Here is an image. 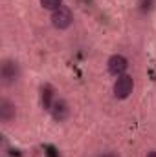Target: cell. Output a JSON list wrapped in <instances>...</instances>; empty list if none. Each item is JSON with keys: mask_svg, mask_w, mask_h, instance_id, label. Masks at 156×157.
<instances>
[{"mask_svg": "<svg viewBox=\"0 0 156 157\" xmlns=\"http://www.w3.org/2000/svg\"><path fill=\"white\" fill-rule=\"evenodd\" d=\"M0 78H2V84H6V86L15 84L20 78V66H18V62H15L11 59H6L2 62V66H0Z\"/></svg>", "mask_w": 156, "mask_h": 157, "instance_id": "6da1fadb", "label": "cell"}, {"mask_svg": "<svg viewBox=\"0 0 156 157\" xmlns=\"http://www.w3.org/2000/svg\"><path fill=\"white\" fill-rule=\"evenodd\" d=\"M51 24L55 29H68L72 24H74V15H72V9L66 7V6H61L59 9L51 11Z\"/></svg>", "mask_w": 156, "mask_h": 157, "instance_id": "7a4b0ae2", "label": "cell"}, {"mask_svg": "<svg viewBox=\"0 0 156 157\" xmlns=\"http://www.w3.org/2000/svg\"><path fill=\"white\" fill-rule=\"evenodd\" d=\"M112 91H114V97L123 101L127 97H130V93L134 91V78L132 75H121V77H116V82L112 86Z\"/></svg>", "mask_w": 156, "mask_h": 157, "instance_id": "3957f363", "label": "cell"}, {"mask_svg": "<svg viewBox=\"0 0 156 157\" xmlns=\"http://www.w3.org/2000/svg\"><path fill=\"white\" fill-rule=\"evenodd\" d=\"M107 70H109V73L114 75V77L125 75V71L129 70V60H127V57H123V55H119V53H114V55L107 60Z\"/></svg>", "mask_w": 156, "mask_h": 157, "instance_id": "277c9868", "label": "cell"}, {"mask_svg": "<svg viewBox=\"0 0 156 157\" xmlns=\"http://www.w3.org/2000/svg\"><path fill=\"white\" fill-rule=\"evenodd\" d=\"M70 104L63 99V97H59V99H55V102H53V106H51V110H50V113H51V117L55 119L57 122H63V121H66V119L70 117Z\"/></svg>", "mask_w": 156, "mask_h": 157, "instance_id": "5b68a950", "label": "cell"}, {"mask_svg": "<svg viewBox=\"0 0 156 157\" xmlns=\"http://www.w3.org/2000/svg\"><path fill=\"white\" fill-rule=\"evenodd\" d=\"M15 117H17V106L11 101L2 99L0 101V121L7 124V122H11Z\"/></svg>", "mask_w": 156, "mask_h": 157, "instance_id": "8992f818", "label": "cell"}, {"mask_svg": "<svg viewBox=\"0 0 156 157\" xmlns=\"http://www.w3.org/2000/svg\"><path fill=\"white\" fill-rule=\"evenodd\" d=\"M55 91H53V88L51 86H42L40 88V104H42V108L44 110H51V106H53V102H55Z\"/></svg>", "mask_w": 156, "mask_h": 157, "instance_id": "52a82bcc", "label": "cell"}, {"mask_svg": "<svg viewBox=\"0 0 156 157\" xmlns=\"http://www.w3.org/2000/svg\"><path fill=\"white\" fill-rule=\"evenodd\" d=\"M154 4H156V0H138V11L142 15H147V13L153 11Z\"/></svg>", "mask_w": 156, "mask_h": 157, "instance_id": "ba28073f", "label": "cell"}, {"mask_svg": "<svg viewBox=\"0 0 156 157\" xmlns=\"http://www.w3.org/2000/svg\"><path fill=\"white\" fill-rule=\"evenodd\" d=\"M40 6L48 11H55L63 6V0H40Z\"/></svg>", "mask_w": 156, "mask_h": 157, "instance_id": "9c48e42d", "label": "cell"}, {"mask_svg": "<svg viewBox=\"0 0 156 157\" xmlns=\"http://www.w3.org/2000/svg\"><path fill=\"white\" fill-rule=\"evenodd\" d=\"M97 157H116L114 154H101V155H97Z\"/></svg>", "mask_w": 156, "mask_h": 157, "instance_id": "30bf717a", "label": "cell"}, {"mask_svg": "<svg viewBox=\"0 0 156 157\" xmlns=\"http://www.w3.org/2000/svg\"><path fill=\"white\" fill-rule=\"evenodd\" d=\"M145 157H156V152H154V150H153V152H149V154H147V155H145Z\"/></svg>", "mask_w": 156, "mask_h": 157, "instance_id": "8fae6325", "label": "cell"}]
</instances>
